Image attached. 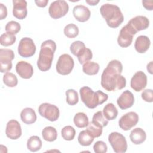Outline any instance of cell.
Listing matches in <instances>:
<instances>
[{
	"label": "cell",
	"mask_w": 153,
	"mask_h": 153,
	"mask_svg": "<svg viewBox=\"0 0 153 153\" xmlns=\"http://www.w3.org/2000/svg\"><path fill=\"white\" fill-rule=\"evenodd\" d=\"M151 41L149 38L145 35H140L137 37L134 42V48L139 53H145L149 48Z\"/></svg>",
	"instance_id": "ffe728a7"
},
{
	"label": "cell",
	"mask_w": 153,
	"mask_h": 153,
	"mask_svg": "<svg viewBox=\"0 0 153 153\" xmlns=\"http://www.w3.org/2000/svg\"><path fill=\"white\" fill-rule=\"evenodd\" d=\"M85 2L90 5L94 6V5H96L99 2V0H85Z\"/></svg>",
	"instance_id": "ee69618b"
},
{
	"label": "cell",
	"mask_w": 153,
	"mask_h": 153,
	"mask_svg": "<svg viewBox=\"0 0 153 153\" xmlns=\"http://www.w3.org/2000/svg\"><path fill=\"white\" fill-rule=\"evenodd\" d=\"M123 65L118 60H112L109 62L101 75V85L108 91L121 90L126 85V79L121 75Z\"/></svg>",
	"instance_id": "6da1fadb"
},
{
	"label": "cell",
	"mask_w": 153,
	"mask_h": 153,
	"mask_svg": "<svg viewBox=\"0 0 153 153\" xmlns=\"http://www.w3.org/2000/svg\"><path fill=\"white\" fill-rule=\"evenodd\" d=\"M92 121L102 127L106 126L108 124V120L105 118L103 112L100 111H97L93 115Z\"/></svg>",
	"instance_id": "8d00e7d4"
},
{
	"label": "cell",
	"mask_w": 153,
	"mask_h": 153,
	"mask_svg": "<svg viewBox=\"0 0 153 153\" xmlns=\"http://www.w3.org/2000/svg\"><path fill=\"white\" fill-rule=\"evenodd\" d=\"M16 41L15 35L11 33L5 32L2 33L0 36V43L2 46L8 47L14 44Z\"/></svg>",
	"instance_id": "d6a6232c"
},
{
	"label": "cell",
	"mask_w": 153,
	"mask_h": 153,
	"mask_svg": "<svg viewBox=\"0 0 153 153\" xmlns=\"http://www.w3.org/2000/svg\"><path fill=\"white\" fill-rule=\"evenodd\" d=\"M17 74L22 78L29 79L33 74V68L32 65L25 61L19 62L16 66Z\"/></svg>",
	"instance_id": "ac0fdd59"
},
{
	"label": "cell",
	"mask_w": 153,
	"mask_h": 153,
	"mask_svg": "<svg viewBox=\"0 0 153 153\" xmlns=\"http://www.w3.org/2000/svg\"><path fill=\"white\" fill-rule=\"evenodd\" d=\"M133 36V33L131 32L128 27L125 25L120 31L117 38L118 44L123 48L129 47L132 43Z\"/></svg>",
	"instance_id": "9a60e30c"
},
{
	"label": "cell",
	"mask_w": 153,
	"mask_h": 153,
	"mask_svg": "<svg viewBox=\"0 0 153 153\" xmlns=\"http://www.w3.org/2000/svg\"><path fill=\"white\" fill-rule=\"evenodd\" d=\"M22 128L20 123L16 120H10L6 126L5 134L12 140L19 139L22 136Z\"/></svg>",
	"instance_id": "5bb4252c"
},
{
	"label": "cell",
	"mask_w": 153,
	"mask_h": 153,
	"mask_svg": "<svg viewBox=\"0 0 153 153\" xmlns=\"http://www.w3.org/2000/svg\"><path fill=\"white\" fill-rule=\"evenodd\" d=\"M68 11V4L64 0H57L51 2L48 8L49 15L53 19L64 17Z\"/></svg>",
	"instance_id": "52a82bcc"
},
{
	"label": "cell",
	"mask_w": 153,
	"mask_h": 153,
	"mask_svg": "<svg viewBox=\"0 0 153 153\" xmlns=\"http://www.w3.org/2000/svg\"><path fill=\"white\" fill-rule=\"evenodd\" d=\"M93 150L96 153H105L107 152L108 146L105 142L102 140L96 142L93 145Z\"/></svg>",
	"instance_id": "f35d334b"
},
{
	"label": "cell",
	"mask_w": 153,
	"mask_h": 153,
	"mask_svg": "<svg viewBox=\"0 0 153 153\" xmlns=\"http://www.w3.org/2000/svg\"><path fill=\"white\" fill-rule=\"evenodd\" d=\"M84 47H85V45L83 42L81 41H76L71 44L70 51L74 56H76L78 53Z\"/></svg>",
	"instance_id": "74e56055"
},
{
	"label": "cell",
	"mask_w": 153,
	"mask_h": 153,
	"mask_svg": "<svg viewBox=\"0 0 153 153\" xmlns=\"http://www.w3.org/2000/svg\"><path fill=\"white\" fill-rule=\"evenodd\" d=\"M86 130L94 138L99 137L102 135L103 131V127L91 121L90 123H88Z\"/></svg>",
	"instance_id": "f546056e"
},
{
	"label": "cell",
	"mask_w": 153,
	"mask_h": 153,
	"mask_svg": "<svg viewBox=\"0 0 153 153\" xmlns=\"http://www.w3.org/2000/svg\"><path fill=\"white\" fill-rule=\"evenodd\" d=\"M38 112L41 117L51 122L57 120L60 116L58 107L48 103L41 104L38 108Z\"/></svg>",
	"instance_id": "ba28073f"
},
{
	"label": "cell",
	"mask_w": 153,
	"mask_h": 153,
	"mask_svg": "<svg viewBox=\"0 0 153 153\" xmlns=\"http://www.w3.org/2000/svg\"><path fill=\"white\" fill-rule=\"evenodd\" d=\"M73 15L75 19L79 22H85L88 20L91 13L88 8L83 5H78L74 7Z\"/></svg>",
	"instance_id": "d6986e66"
},
{
	"label": "cell",
	"mask_w": 153,
	"mask_h": 153,
	"mask_svg": "<svg viewBox=\"0 0 153 153\" xmlns=\"http://www.w3.org/2000/svg\"><path fill=\"white\" fill-rule=\"evenodd\" d=\"M48 2V0H36L35 1V3L39 7L44 8L47 6Z\"/></svg>",
	"instance_id": "7bdbcfd3"
},
{
	"label": "cell",
	"mask_w": 153,
	"mask_h": 153,
	"mask_svg": "<svg viewBox=\"0 0 153 153\" xmlns=\"http://www.w3.org/2000/svg\"><path fill=\"white\" fill-rule=\"evenodd\" d=\"M100 13L111 28L118 27L124 21V16L120 7L116 5L105 4L100 7Z\"/></svg>",
	"instance_id": "277c9868"
},
{
	"label": "cell",
	"mask_w": 153,
	"mask_h": 153,
	"mask_svg": "<svg viewBox=\"0 0 153 153\" xmlns=\"http://www.w3.org/2000/svg\"><path fill=\"white\" fill-rule=\"evenodd\" d=\"M36 51V45L33 39L29 37L21 39L18 45L19 54L25 58L32 57Z\"/></svg>",
	"instance_id": "9c48e42d"
},
{
	"label": "cell",
	"mask_w": 153,
	"mask_h": 153,
	"mask_svg": "<svg viewBox=\"0 0 153 153\" xmlns=\"http://www.w3.org/2000/svg\"><path fill=\"white\" fill-rule=\"evenodd\" d=\"M142 4L145 8L147 10L152 11L153 9V1H142Z\"/></svg>",
	"instance_id": "b9f144b4"
},
{
	"label": "cell",
	"mask_w": 153,
	"mask_h": 153,
	"mask_svg": "<svg viewBox=\"0 0 153 153\" xmlns=\"http://www.w3.org/2000/svg\"><path fill=\"white\" fill-rule=\"evenodd\" d=\"M7 16V8L3 4H0V19L3 20Z\"/></svg>",
	"instance_id": "60d3db41"
},
{
	"label": "cell",
	"mask_w": 153,
	"mask_h": 153,
	"mask_svg": "<svg viewBox=\"0 0 153 153\" xmlns=\"http://www.w3.org/2000/svg\"><path fill=\"white\" fill-rule=\"evenodd\" d=\"M147 85V76L142 71H137L132 76L130 86L135 91L139 92L143 90Z\"/></svg>",
	"instance_id": "4fadbf2b"
},
{
	"label": "cell",
	"mask_w": 153,
	"mask_h": 153,
	"mask_svg": "<svg viewBox=\"0 0 153 153\" xmlns=\"http://www.w3.org/2000/svg\"><path fill=\"white\" fill-rule=\"evenodd\" d=\"M13 16L19 20L26 18L27 14V2L25 0H13Z\"/></svg>",
	"instance_id": "2e32d148"
},
{
	"label": "cell",
	"mask_w": 153,
	"mask_h": 153,
	"mask_svg": "<svg viewBox=\"0 0 153 153\" xmlns=\"http://www.w3.org/2000/svg\"><path fill=\"white\" fill-rule=\"evenodd\" d=\"M20 118L26 124H32L36 121L35 111L31 108H25L20 112Z\"/></svg>",
	"instance_id": "44dd1931"
},
{
	"label": "cell",
	"mask_w": 153,
	"mask_h": 153,
	"mask_svg": "<svg viewBox=\"0 0 153 153\" xmlns=\"http://www.w3.org/2000/svg\"><path fill=\"white\" fill-rule=\"evenodd\" d=\"M20 29H21L20 25L18 22L14 20L8 22L7 23L5 27V29L7 32L11 33L14 35L19 32L20 30Z\"/></svg>",
	"instance_id": "d590c367"
},
{
	"label": "cell",
	"mask_w": 153,
	"mask_h": 153,
	"mask_svg": "<svg viewBox=\"0 0 153 153\" xmlns=\"http://www.w3.org/2000/svg\"><path fill=\"white\" fill-rule=\"evenodd\" d=\"M74 67V61L68 54H62L56 63V69L58 74L62 75L69 74Z\"/></svg>",
	"instance_id": "8992f818"
},
{
	"label": "cell",
	"mask_w": 153,
	"mask_h": 153,
	"mask_svg": "<svg viewBox=\"0 0 153 153\" xmlns=\"http://www.w3.org/2000/svg\"><path fill=\"white\" fill-rule=\"evenodd\" d=\"M14 59V53L11 49H0V64L1 72L7 73L12 68L11 61Z\"/></svg>",
	"instance_id": "8fae6325"
},
{
	"label": "cell",
	"mask_w": 153,
	"mask_h": 153,
	"mask_svg": "<svg viewBox=\"0 0 153 153\" xmlns=\"http://www.w3.org/2000/svg\"><path fill=\"white\" fill-rule=\"evenodd\" d=\"M102 112L105 118L108 120H113L115 119L117 117L118 113L117 108L112 103H109L105 105Z\"/></svg>",
	"instance_id": "603a6c76"
},
{
	"label": "cell",
	"mask_w": 153,
	"mask_h": 153,
	"mask_svg": "<svg viewBox=\"0 0 153 153\" xmlns=\"http://www.w3.org/2000/svg\"><path fill=\"white\" fill-rule=\"evenodd\" d=\"M126 25L134 35L137 32L146 29L149 26V20L145 16H137L131 19Z\"/></svg>",
	"instance_id": "30bf717a"
},
{
	"label": "cell",
	"mask_w": 153,
	"mask_h": 153,
	"mask_svg": "<svg viewBox=\"0 0 153 153\" xmlns=\"http://www.w3.org/2000/svg\"><path fill=\"white\" fill-rule=\"evenodd\" d=\"M108 141L115 153H124L127 149L125 137L120 133L112 132L108 136Z\"/></svg>",
	"instance_id": "5b68a950"
},
{
	"label": "cell",
	"mask_w": 153,
	"mask_h": 153,
	"mask_svg": "<svg viewBox=\"0 0 153 153\" xmlns=\"http://www.w3.org/2000/svg\"><path fill=\"white\" fill-rule=\"evenodd\" d=\"M141 97L142 99L149 103H151L153 102V91L152 89H146L144 90L142 94Z\"/></svg>",
	"instance_id": "ab89813d"
},
{
	"label": "cell",
	"mask_w": 153,
	"mask_h": 153,
	"mask_svg": "<svg viewBox=\"0 0 153 153\" xmlns=\"http://www.w3.org/2000/svg\"><path fill=\"white\" fill-rule=\"evenodd\" d=\"M130 140L135 145H140L146 139L145 131L141 128H135L131 130L130 134Z\"/></svg>",
	"instance_id": "7402d4cb"
},
{
	"label": "cell",
	"mask_w": 153,
	"mask_h": 153,
	"mask_svg": "<svg viewBox=\"0 0 153 153\" xmlns=\"http://www.w3.org/2000/svg\"><path fill=\"white\" fill-rule=\"evenodd\" d=\"M42 136L45 141L53 142L57 138V131L54 127L47 126L42 130Z\"/></svg>",
	"instance_id": "cb8c5ba5"
},
{
	"label": "cell",
	"mask_w": 153,
	"mask_h": 153,
	"mask_svg": "<svg viewBox=\"0 0 153 153\" xmlns=\"http://www.w3.org/2000/svg\"><path fill=\"white\" fill-rule=\"evenodd\" d=\"M3 82L7 87H14L18 84V79L13 73L7 72L3 76Z\"/></svg>",
	"instance_id": "e575fe53"
},
{
	"label": "cell",
	"mask_w": 153,
	"mask_h": 153,
	"mask_svg": "<svg viewBox=\"0 0 153 153\" xmlns=\"http://www.w3.org/2000/svg\"><path fill=\"white\" fill-rule=\"evenodd\" d=\"M146 68H147V71L149 72V73L151 74H152V61L150 62L147 65Z\"/></svg>",
	"instance_id": "f6af8a7d"
},
{
	"label": "cell",
	"mask_w": 153,
	"mask_h": 153,
	"mask_svg": "<svg viewBox=\"0 0 153 153\" xmlns=\"http://www.w3.org/2000/svg\"><path fill=\"white\" fill-rule=\"evenodd\" d=\"M94 140V137L87 130H82L79 132L78 136V141L79 143L84 146L90 145Z\"/></svg>",
	"instance_id": "484cf974"
},
{
	"label": "cell",
	"mask_w": 153,
	"mask_h": 153,
	"mask_svg": "<svg viewBox=\"0 0 153 153\" xmlns=\"http://www.w3.org/2000/svg\"><path fill=\"white\" fill-rule=\"evenodd\" d=\"M66 101L69 105H75L79 100L78 94L74 89H68L66 91Z\"/></svg>",
	"instance_id": "1f68e13d"
},
{
	"label": "cell",
	"mask_w": 153,
	"mask_h": 153,
	"mask_svg": "<svg viewBox=\"0 0 153 153\" xmlns=\"http://www.w3.org/2000/svg\"><path fill=\"white\" fill-rule=\"evenodd\" d=\"M74 124L78 128H84L87 127L89 121L87 115L84 112H78L74 117Z\"/></svg>",
	"instance_id": "4316f807"
},
{
	"label": "cell",
	"mask_w": 153,
	"mask_h": 153,
	"mask_svg": "<svg viewBox=\"0 0 153 153\" xmlns=\"http://www.w3.org/2000/svg\"><path fill=\"white\" fill-rule=\"evenodd\" d=\"M139 121V115L135 112H129L123 115L118 121L120 127L124 130L127 131L134 127Z\"/></svg>",
	"instance_id": "7c38bea8"
},
{
	"label": "cell",
	"mask_w": 153,
	"mask_h": 153,
	"mask_svg": "<svg viewBox=\"0 0 153 153\" xmlns=\"http://www.w3.org/2000/svg\"><path fill=\"white\" fill-rule=\"evenodd\" d=\"M56 47V42L51 39L46 40L41 44L37 61V66L40 71L45 72L51 68Z\"/></svg>",
	"instance_id": "7a4b0ae2"
},
{
	"label": "cell",
	"mask_w": 153,
	"mask_h": 153,
	"mask_svg": "<svg viewBox=\"0 0 153 153\" xmlns=\"http://www.w3.org/2000/svg\"><path fill=\"white\" fill-rule=\"evenodd\" d=\"M78 60L80 64H84L90 61L93 57L91 50L86 47L82 48L76 55Z\"/></svg>",
	"instance_id": "f1b7e54d"
},
{
	"label": "cell",
	"mask_w": 153,
	"mask_h": 153,
	"mask_svg": "<svg viewBox=\"0 0 153 153\" xmlns=\"http://www.w3.org/2000/svg\"><path fill=\"white\" fill-rule=\"evenodd\" d=\"M75 130L71 126H65L61 130V134L62 138L68 141L72 140L75 136Z\"/></svg>",
	"instance_id": "836d02e7"
},
{
	"label": "cell",
	"mask_w": 153,
	"mask_h": 153,
	"mask_svg": "<svg viewBox=\"0 0 153 153\" xmlns=\"http://www.w3.org/2000/svg\"><path fill=\"white\" fill-rule=\"evenodd\" d=\"M82 102L89 109H94L98 105L103 104L108 99V95L100 90L94 92L91 88L84 86L79 89Z\"/></svg>",
	"instance_id": "3957f363"
},
{
	"label": "cell",
	"mask_w": 153,
	"mask_h": 153,
	"mask_svg": "<svg viewBox=\"0 0 153 153\" xmlns=\"http://www.w3.org/2000/svg\"><path fill=\"white\" fill-rule=\"evenodd\" d=\"M117 103L121 109L124 110L130 108L133 106L134 103V95L130 91L126 90L118 97Z\"/></svg>",
	"instance_id": "e0dca14e"
},
{
	"label": "cell",
	"mask_w": 153,
	"mask_h": 153,
	"mask_svg": "<svg viewBox=\"0 0 153 153\" xmlns=\"http://www.w3.org/2000/svg\"><path fill=\"white\" fill-rule=\"evenodd\" d=\"M42 147V141L37 136L30 137L27 141V148L31 152H36L41 149Z\"/></svg>",
	"instance_id": "d4e9b609"
},
{
	"label": "cell",
	"mask_w": 153,
	"mask_h": 153,
	"mask_svg": "<svg viewBox=\"0 0 153 153\" xmlns=\"http://www.w3.org/2000/svg\"><path fill=\"white\" fill-rule=\"evenodd\" d=\"M63 32L66 37L69 38H74L78 35L79 29L76 25L69 23L65 26Z\"/></svg>",
	"instance_id": "4dcf8cb0"
},
{
	"label": "cell",
	"mask_w": 153,
	"mask_h": 153,
	"mask_svg": "<svg viewBox=\"0 0 153 153\" xmlns=\"http://www.w3.org/2000/svg\"><path fill=\"white\" fill-rule=\"evenodd\" d=\"M99 65L97 63L88 61L83 64L82 71L84 74L88 75H94L98 73L99 71Z\"/></svg>",
	"instance_id": "83f0119b"
}]
</instances>
